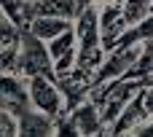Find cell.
Here are the masks:
<instances>
[{
    "label": "cell",
    "instance_id": "1",
    "mask_svg": "<svg viewBox=\"0 0 153 137\" xmlns=\"http://www.w3.org/2000/svg\"><path fill=\"white\" fill-rule=\"evenodd\" d=\"M143 89V83L137 81H129V78H118V81H108V83H100L89 92V100L94 102V108L100 110V118L105 127H110L118 113L126 108V102Z\"/></svg>",
    "mask_w": 153,
    "mask_h": 137
},
{
    "label": "cell",
    "instance_id": "2",
    "mask_svg": "<svg viewBox=\"0 0 153 137\" xmlns=\"http://www.w3.org/2000/svg\"><path fill=\"white\" fill-rule=\"evenodd\" d=\"M13 73H19L22 78H35V75L56 78V75H54L51 57H48V51H46V43H43V40H38L27 27H22V30H19Z\"/></svg>",
    "mask_w": 153,
    "mask_h": 137
},
{
    "label": "cell",
    "instance_id": "3",
    "mask_svg": "<svg viewBox=\"0 0 153 137\" xmlns=\"http://www.w3.org/2000/svg\"><path fill=\"white\" fill-rule=\"evenodd\" d=\"M27 92H30V105L51 118H62L67 116V105H65V94L56 83V78H27Z\"/></svg>",
    "mask_w": 153,
    "mask_h": 137
},
{
    "label": "cell",
    "instance_id": "4",
    "mask_svg": "<svg viewBox=\"0 0 153 137\" xmlns=\"http://www.w3.org/2000/svg\"><path fill=\"white\" fill-rule=\"evenodd\" d=\"M0 108L19 118L24 110H30V92H27V78L19 73H0Z\"/></svg>",
    "mask_w": 153,
    "mask_h": 137
},
{
    "label": "cell",
    "instance_id": "5",
    "mask_svg": "<svg viewBox=\"0 0 153 137\" xmlns=\"http://www.w3.org/2000/svg\"><path fill=\"white\" fill-rule=\"evenodd\" d=\"M46 51L51 57V65H54V75L56 78H65L73 73L75 67V57H78V46H75V32L73 27L59 32L56 38H51L46 43Z\"/></svg>",
    "mask_w": 153,
    "mask_h": 137
},
{
    "label": "cell",
    "instance_id": "6",
    "mask_svg": "<svg viewBox=\"0 0 153 137\" xmlns=\"http://www.w3.org/2000/svg\"><path fill=\"white\" fill-rule=\"evenodd\" d=\"M65 118L70 121V127H73L81 137H94V135H100V132L108 129V127L102 124V118H100V110L94 108V102H91L89 97L81 100L75 108H70Z\"/></svg>",
    "mask_w": 153,
    "mask_h": 137
},
{
    "label": "cell",
    "instance_id": "7",
    "mask_svg": "<svg viewBox=\"0 0 153 137\" xmlns=\"http://www.w3.org/2000/svg\"><path fill=\"white\" fill-rule=\"evenodd\" d=\"M97 19H100V40H102V48L110 51L116 46V40L121 38V32L126 30V22H124V13H121V0L97 8Z\"/></svg>",
    "mask_w": 153,
    "mask_h": 137
},
{
    "label": "cell",
    "instance_id": "8",
    "mask_svg": "<svg viewBox=\"0 0 153 137\" xmlns=\"http://www.w3.org/2000/svg\"><path fill=\"white\" fill-rule=\"evenodd\" d=\"M78 8H81L78 0H35L32 5H24V16H27V22L35 16H51V19L73 22L78 16Z\"/></svg>",
    "mask_w": 153,
    "mask_h": 137
},
{
    "label": "cell",
    "instance_id": "9",
    "mask_svg": "<svg viewBox=\"0 0 153 137\" xmlns=\"http://www.w3.org/2000/svg\"><path fill=\"white\" fill-rule=\"evenodd\" d=\"M56 132V118L30 108L16 118V137H54Z\"/></svg>",
    "mask_w": 153,
    "mask_h": 137
},
{
    "label": "cell",
    "instance_id": "10",
    "mask_svg": "<svg viewBox=\"0 0 153 137\" xmlns=\"http://www.w3.org/2000/svg\"><path fill=\"white\" fill-rule=\"evenodd\" d=\"M148 121V113H145V105H143V89L126 102V108L118 113V118L108 127V132L110 137L113 135H124V132H134L140 124H145Z\"/></svg>",
    "mask_w": 153,
    "mask_h": 137
},
{
    "label": "cell",
    "instance_id": "11",
    "mask_svg": "<svg viewBox=\"0 0 153 137\" xmlns=\"http://www.w3.org/2000/svg\"><path fill=\"white\" fill-rule=\"evenodd\" d=\"M38 40H43V43H48L51 38H56L59 32H65V30H70L73 27V22H65V19H51V16H35V19H30L27 24H24Z\"/></svg>",
    "mask_w": 153,
    "mask_h": 137
},
{
    "label": "cell",
    "instance_id": "12",
    "mask_svg": "<svg viewBox=\"0 0 153 137\" xmlns=\"http://www.w3.org/2000/svg\"><path fill=\"white\" fill-rule=\"evenodd\" d=\"M121 13H124L126 27L145 22L153 16V0H121Z\"/></svg>",
    "mask_w": 153,
    "mask_h": 137
},
{
    "label": "cell",
    "instance_id": "13",
    "mask_svg": "<svg viewBox=\"0 0 153 137\" xmlns=\"http://www.w3.org/2000/svg\"><path fill=\"white\" fill-rule=\"evenodd\" d=\"M0 11L19 27L27 24V16H24V3L22 0H0Z\"/></svg>",
    "mask_w": 153,
    "mask_h": 137
},
{
    "label": "cell",
    "instance_id": "14",
    "mask_svg": "<svg viewBox=\"0 0 153 137\" xmlns=\"http://www.w3.org/2000/svg\"><path fill=\"white\" fill-rule=\"evenodd\" d=\"M19 24H13L3 11H0V46H16L19 40Z\"/></svg>",
    "mask_w": 153,
    "mask_h": 137
},
{
    "label": "cell",
    "instance_id": "15",
    "mask_svg": "<svg viewBox=\"0 0 153 137\" xmlns=\"http://www.w3.org/2000/svg\"><path fill=\"white\" fill-rule=\"evenodd\" d=\"M16 65V46H0V73H13Z\"/></svg>",
    "mask_w": 153,
    "mask_h": 137
},
{
    "label": "cell",
    "instance_id": "16",
    "mask_svg": "<svg viewBox=\"0 0 153 137\" xmlns=\"http://www.w3.org/2000/svg\"><path fill=\"white\" fill-rule=\"evenodd\" d=\"M0 137H16V118L0 108Z\"/></svg>",
    "mask_w": 153,
    "mask_h": 137
},
{
    "label": "cell",
    "instance_id": "17",
    "mask_svg": "<svg viewBox=\"0 0 153 137\" xmlns=\"http://www.w3.org/2000/svg\"><path fill=\"white\" fill-rule=\"evenodd\" d=\"M132 135H134V137H153V116L145 121V124H140Z\"/></svg>",
    "mask_w": 153,
    "mask_h": 137
},
{
    "label": "cell",
    "instance_id": "18",
    "mask_svg": "<svg viewBox=\"0 0 153 137\" xmlns=\"http://www.w3.org/2000/svg\"><path fill=\"white\" fill-rule=\"evenodd\" d=\"M143 86H153V67H151V73L145 75V81H143Z\"/></svg>",
    "mask_w": 153,
    "mask_h": 137
},
{
    "label": "cell",
    "instance_id": "19",
    "mask_svg": "<svg viewBox=\"0 0 153 137\" xmlns=\"http://www.w3.org/2000/svg\"><path fill=\"white\" fill-rule=\"evenodd\" d=\"M113 137H134L132 132H124V135H113Z\"/></svg>",
    "mask_w": 153,
    "mask_h": 137
},
{
    "label": "cell",
    "instance_id": "20",
    "mask_svg": "<svg viewBox=\"0 0 153 137\" xmlns=\"http://www.w3.org/2000/svg\"><path fill=\"white\" fill-rule=\"evenodd\" d=\"M22 3H24V5H32V3H35V0H22Z\"/></svg>",
    "mask_w": 153,
    "mask_h": 137
},
{
    "label": "cell",
    "instance_id": "21",
    "mask_svg": "<svg viewBox=\"0 0 153 137\" xmlns=\"http://www.w3.org/2000/svg\"><path fill=\"white\" fill-rule=\"evenodd\" d=\"M78 3H81V5H83V0H78Z\"/></svg>",
    "mask_w": 153,
    "mask_h": 137
}]
</instances>
